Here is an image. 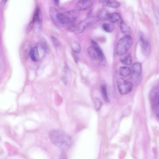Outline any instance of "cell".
<instances>
[{"label":"cell","mask_w":159,"mask_h":159,"mask_svg":"<svg viewBox=\"0 0 159 159\" xmlns=\"http://www.w3.org/2000/svg\"><path fill=\"white\" fill-rule=\"evenodd\" d=\"M140 40L141 45L142 51L143 54L146 56H149L151 52V48L149 42L146 40L143 34H141Z\"/></svg>","instance_id":"cell-6"},{"label":"cell","mask_w":159,"mask_h":159,"mask_svg":"<svg viewBox=\"0 0 159 159\" xmlns=\"http://www.w3.org/2000/svg\"><path fill=\"white\" fill-rule=\"evenodd\" d=\"M49 13L52 21L55 24L57 25V16L58 12L55 8L52 7L49 8Z\"/></svg>","instance_id":"cell-17"},{"label":"cell","mask_w":159,"mask_h":159,"mask_svg":"<svg viewBox=\"0 0 159 159\" xmlns=\"http://www.w3.org/2000/svg\"><path fill=\"white\" fill-rule=\"evenodd\" d=\"M100 92L105 101L107 103L110 102V99H109L107 94V87L105 85H102L100 88Z\"/></svg>","instance_id":"cell-18"},{"label":"cell","mask_w":159,"mask_h":159,"mask_svg":"<svg viewBox=\"0 0 159 159\" xmlns=\"http://www.w3.org/2000/svg\"><path fill=\"white\" fill-rule=\"evenodd\" d=\"M119 72L121 76L124 77H128L131 73V70L128 67L122 66L119 69Z\"/></svg>","instance_id":"cell-19"},{"label":"cell","mask_w":159,"mask_h":159,"mask_svg":"<svg viewBox=\"0 0 159 159\" xmlns=\"http://www.w3.org/2000/svg\"><path fill=\"white\" fill-rule=\"evenodd\" d=\"M121 19L119 13H113L109 14L107 20L111 22L115 23L120 21Z\"/></svg>","instance_id":"cell-15"},{"label":"cell","mask_w":159,"mask_h":159,"mask_svg":"<svg viewBox=\"0 0 159 159\" xmlns=\"http://www.w3.org/2000/svg\"><path fill=\"white\" fill-rule=\"evenodd\" d=\"M156 114L157 116L159 118V107L158 106L156 107Z\"/></svg>","instance_id":"cell-27"},{"label":"cell","mask_w":159,"mask_h":159,"mask_svg":"<svg viewBox=\"0 0 159 159\" xmlns=\"http://www.w3.org/2000/svg\"><path fill=\"white\" fill-rule=\"evenodd\" d=\"M49 137L54 145L62 149H69L72 144V137L62 130L57 129L52 130L49 132Z\"/></svg>","instance_id":"cell-1"},{"label":"cell","mask_w":159,"mask_h":159,"mask_svg":"<svg viewBox=\"0 0 159 159\" xmlns=\"http://www.w3.org/2000/svg\"><path fill=\"white\" fill-rule=\"evenodd\" d=\"M102 28L105 31L108 33L113 32L114 29V27L113 25L107 23L103 24Z\"/></svg>","instance_id":"cell-22"},{"label":"cell","mask_w":159,"mask_h":159,"mask_svg":"<svg viewBox=\"0 0 159 159\" xmlns=\"http://www.w3.org/2000/svg\"><path fill=\"white\" fill-rule=\"evenodd\" d=\"M95 0H80L76 5L77 9L79 11L86 10L93 5Z\"/></svg>","instance_id":"cell-7"},{"label":"cell","mask_w":159,"mask_h":159,"mask_svg":"<svg viewBox=\"0 0 159 159\" xmlns=\"http://www.w3.org/2000/svg\"><path fill=\"white\" fill-rule=\"evenodd\" d=\"M78 10H72L64 13L58 12L57 15V25L71 23L78 17L79 13Z\"/></svg>","instance_id":"cell-2"},{"label":"cell","mask_w":159,"mask_h":159,"mask_svg":"<svg viewBox=\"0 0 159 159\" xmlns=\"http://www.w3.org/2000/svg\"><path fill=\"white\" fill-rule=\"evenodd\" d=\"M91 43L92 46L95 49L98 57V60L100 61L104 60L105 56L104 53L98 44L94 40H92Z\"/></svg>","instance_id":"cell-9"},{"label":"cell","mask_w":159,"mask_h":159,"mask_svg":"<svg viewBox=\"0 0 159 159\" xmlns=\"http://www.w3.org/2000/svg\"><path fill=\"white\" fill-rule=\"evenodd\" d=\"M96 20L94 17H89L76 25L74 32L79 34L82 33L88 27L94 23Z\"/></svg>","instance_id":"cell-5"},{"label":"cell","mask_w":159,"mask_h":159,"mask_svg":"<svg viewBox=\"0 0 159 159\" xmlns=\"http://www.w3.org/2000/svg\"><path fill=\"white\" fill-rule=\"evenodd\" d=\"M117 85L119 93L122 95H126L129 93L132 89V83L122 78H119L118 80Z\"/></svg>","instance_id":"cell-4"},{"label":"cell","mask_w":159,"mask_h":159,"mask_svg":"<svg viewBox=\"0 0 159 159\" xmlns=\"http://www.w3.org/2000/svg\"><path fill=\"white\" fill-rule=\"evenodd\" d=\"M40 16V10L38 8L37 9L34 13V16H33V20L31 23L30 27V28L32 27L33 25L34 24V23L36 21H37L39 20Z\"/></svg>","instance_id":"cell-23"},{"label":"cell","mask_w":159,"mask_h":159,"mask_svg":"<svg viewBox=\"0 0 159 159\" xmlns=\"http://www.w3.org/2000/svg\"><path fill=\"white\" fill-rule=\"evenodd\" d=\"M142 65L139 63L134 64L132 67L131 78L132 80H136L138 79L142 72Z\"/></svg>","instance_id":"cell-8"},{"label":"cell","mask_w":159,"mask_h":159,"mask_svg":"<svg viewBox=\"0 0 159 159\" xmlns=\"http://www.w3.org/2000/svg\"><path fill=\"white\" fill-rule=\"evenodd\" d=\"M100 2L104 6L113 8H118L120 3L116 0H100Z\"/></svg>","instance_id":"cell-10"},{"label":"cell","mask_w":159,"mask_h":159,"mask_svg":"<svg viewBox=\"0 0 159 159\" xmlns=\"http://www.w3.org/2000/svg\"><path fill=\"white\" fill-rule=\"evenodd\" d=\"M71 46L73 52L78 54L81 52V48L80 45L77 42L73 43Z\"/></svg>","instance_id":"cell-21"},{"label":"cell","mask_w":159,"mask_h":159,"mask_svg":"<svg viewBox=\"0 0 159 159\" xmlns=\"http://www.w3.org/2000/svg\"><path fill=\"white\" fill-rule=\"evenodd\" d=\"M51 39L53 43L54 46L57 48L59 47L60 45V44L59 41H58L56 38L53 37L51 38Z\"/></svg>","instance_id":"cell-25"},{"label":"cell","mask_w":159,"mask_h":159,"mask_svg":"<svg viewBox=\"0 0 159 159\" xmlns=\"http://www.w3.org/2000/svg\"><path fill=\"white\" fill-rule=\"evenodd\" d=\"M120 61L122 64L125 65H129L132 63V57L129 53H125L121 56Z\"/></svg>","instance_id":"cell-13"},{"label":"cell","mask_w":159,"mask_h":159,"mask_svg":"<svg viewBox=\"0 0 159 159\" xmlns=\"http://www.w3.org/2000/svg\"><path fill=\"white\" fill-rule=\"evenodd\" d=\"M77 54L72 52V54L75 61L77 63L78 60V58L77 56Z\"/></svg>","instance_id":"cell-26"},{"label":"cell","mask_w":159,"mask_h":159,"mask_svg":"<svg viewBox=\"0 0 159 159\" xmlns=\"http://www.w3.org/2000/svg\"><path fill=\"white\" fill-rule=\"evenodd\" d=\"M55 3L57 4L59 3V0H54Z\"/></svg>","instance_id":"cell-28"},{"label":"cell","mask_w":159,"mask_h":159,"mask_svg":"<svg viewBox=\"0 0 159 159\" xmlns=\"http://www.w3.org/2000/svg\"><path fill=\"white\" fill-rule=\"evenodd\" d=\"M120 28L121 31L125 35H130L131 30L127 24L123 22H121L120 24Z\"/></svg>","instance_id":"cell-14"},{"label":"cell","mask_w":159,"mask_h":159,"mask_svg":"<svg viewBox=\"0 0 159 159\" xmlns=\"http://www.w3.org/2000/svg\"><path fill=\"white\" fill-rule=\"evenodd\" d=\"M31 59L33 61H38L40 58L39 50L37 47H34L31 50L30 53Z\"/></svg>","instance_id":"cell-12"},{"label":"cell","mask_w":159,"mask_h":159,"mask_svg":"<svg viewBox=\"0 0 159 159\" xmlns=\"http://www.w3.org/2000/svg\"><path fill=\"white\" fill-rule=\"evenodd\" d=\"M109 13L106 10L104 9L99 10L97 14V18L100 20H107Z\"/></svg>","instance_id":"cell-16"},{"label":"cell","mask_w":159,"mask_h":159,"mask_svg":"<svg viewBox=\"0 0 159 159\" xmlns=\"http://www.w3.org/2000/svg\"><path fill=\"white\" fill-rule=\"evenodd\" d=\"M7 1V0H3V3H2L3 4V5H4L5 4V3H6Z\"/></svg>","instance_id":"cell-29"},{"label":"cell","mask_w":159,"mask_h":159,"mask_svg":"<svg viewBox=\"0 0 159 159\" xmlns=\"http://www.w3.org/2000/svg\"><path fill=\"white\" fill-rule=\"evenodd\" d=\"M157 106L159 107V97L158 98V100L157 101Z\"/></svg>","instance_id":"cell-30"},{"label":"cell","mask_w":159,"mask_h":159,"mask_svg":"<svg viewBox=\"0 0 159 159\" xmlns=\"http://www.w3.org/2000/svg\"><path fill=\"white\" fill-rule=\"evenodd\" d=\"M95 106L96 109L97 111L100 110L102 105V102L99 98H96L94 100Z\"/></svg>","instance_id":"cell-24"},{"label":"cell","mask_w":159,"mask_h":159,"mask_svg":"<svg viewBox=\"0 0 159 159\" xmlns=\"http://www.w3.org/2000/svg\"><path fill=\"white\" fill-rule=\"evenodd\" d=\"M88 52L90 57L95 60H98V57L96 50L93 46H90L88 49Z\"/></svg>","instance_id":"cell-20"},{"label":"cell","mask_w":159,"mask_h":159,"mask_svg":"<svg viewBox=\"0 0 159 159\" xmlns=\"http://www.w3.org/2000/svg\"><path fill=\"white\" fill-rule=\"evenodd\" d=\"M133 40L130 35H125L119 41L116 48V54L121 56L126 53L131 47Z\"/></svg>","instance_id":"cell-3"},{"label":"cell","mask_w":159,"mask_h":159,"mask_svg":"<svg viewBox=\"0 0 159 159\" xmlns=\"http://www.w3.org/2000/svg\"><path fill=\"white\" fill-rule=\"evenodd\" d=\"M158 88L156 86L154 87L150 92V99L153 105H155L158 96Z\"/></svg>","instance_id":"cell-11"}]
</instances>
